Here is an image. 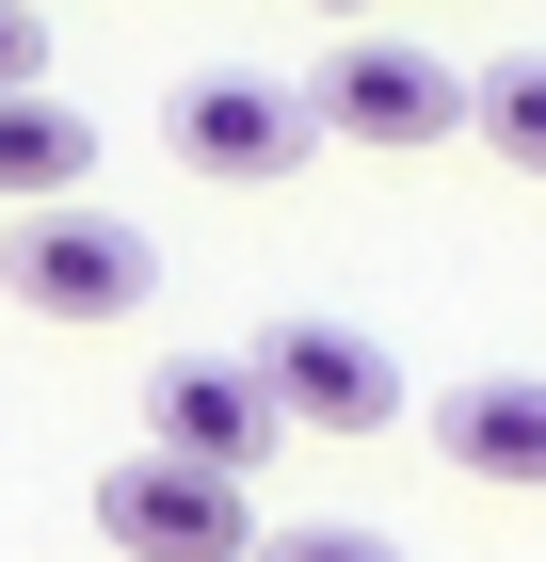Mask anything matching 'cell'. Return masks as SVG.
<instances>
[{
  "instance_id": "11",
  "label": "cell",
  "mask_w": 546,
  "mask_h": 562,
  "mask_svg": "<svg viewBox=\"0 0 546 562\" xmlns=\"http://www.w3.org/2000/svg\"><path fill=\"white\" fill-rule=\"evenodd\" d=\"M257 562H402V547H386V530H274Z\"/></svg>"
},
{
  "instance_id": "8",
  "label": "cell",
  "mask_w": 546,
  "mask_h": 562,
  "mask_svg": "<svg viewBox=\"0 0 546 562\" xmlns=\"http://www.w3.org/2000/svg\"><path fill=\"white\" fill-rule=\"evenodd\" d=\"M97 177V130L65 97H0V210H81Z\"/></svg>"
},
{
  "instance_id": "10",
  "label": "cell",
  "mask_w": 546,
  "mask_h": 562,
  "mask_svg": "<svg viewBox=\"0 0 546 562\" xmlns=\"http://www.w3.org/2000/svg\"><path fill=\"white\" fill-rule=\"evenodd\" d=\"M0 97H48V16L33 0H0Z\"/></svg>"
},
{
  "instance_id": "1",
  "label": "cell",
  "mask_w": 546,
  "mask_h": 562,
  "mask_svg": "<svg viewBox=\"0 0 546 562\" xmlns=\"http://www.w3.org/2000/svg\"><path fill=\"white\" fill-rule=\"evenodd\" d=\"M242 370L274 386L290 434H386V418H402V353H386L370 322H305V305H290V322H257Z\"/></svg>"
},
{
  "instance_id": "12",
  "label": "cell",
  "mask_w": 546,
  "mask_h": 562,
  "mask_svg": "<svg viewBox=\"0 0 546 562\" xmlns=\"http://www.w3.org/2000/svg\"><path fill=\"white\" fill-rule=\"evenodd\" d=\"M322 16H354V33H370V0H322Z\"/></svg>"
},
{
  "instance_id": "2",
  "label": "cell",
  "mask_w": 546,
  "mask_h": 562,
  "mask_svg": "<svg viewBox=\"0 0 546 562\" xmlns=\"http://www.w3.org/2000/svg\"><path fill=\"white\" fill-rule=\"evenodd\" d=\"M0 290L33 305V322H129V305L161 290V258H145V225H113V210H16Z\"/></svg>"
},
{
  "instance_id": "3",
  "label": "cell",
  "mask_w": 546,
  "mask_h": 562,
  "mask_svg": "<svg viewBox=\"0 0 546 562\" xmlns=\"http://www.w3.org/2000/svg\"><path fill=\"white\" fill-rule=\"evenodd\" d=\"M305 97H322V130H354V145H450L466 113H482V81H450L419 33H337Z\"/></svg>"
},
{
  "instance_id": "5",
  "label": "cell",
  "mask_w": 546,
  "mask_h": 562,
  "mask_svg": "<svg viewBox=\"0 0 546 562\" xmlns=\"http://www.w3.org/2000/svg\"><path fill=\"white\" fill-rule=\"evenodd\" d=\"M97 530H113L129 562H257L274 530L242 515V482L177 467V450H129V467H97Z\"/></svg>"
},
{
  "instance_id": "4",
  "label": "cell",
  "mask_w": 546,
  "mask_h": 562,
  "mask_svg": "<svg viewBox=\"0 0 546 562\" xmlns=\"http://www.w3.org/2000/svg\"><path fill=\"white\" fill-rule=\"evenodd\" d=\"M161 130L193 177H290L305 145H322V97L274 81V65H193V81L161 97Z\"/></svg>"
},
{
  "instance_id": "6",
  "label": "cell",
  "mask_w": 546,
  "mask_h": 562,
  "mask_svg": "<svg viewBox=\"0 0 546 562\" xmlns=\"http://www.w3.org/2000/svg\"><path fill=\"white\" fill-rule=\"evenodd\" d=\"M145 450H177V467H210V482H257L290 450V418H274V386H257L242 353H161L145 370Z\"/></svg>"
},
{
  "instance_id": "7",
  "label": "cell",
  "mask_w": 546,
  "mask_h": 562,
  "mask_svg": "<svg viewBox=\"0 0 546 562\" xmlns=\"http://www.w3.org/2000/svg\"><path fill=\"white\" fill-rule=\"evenodd\" d=\"M434 467L499 482V498H546V370H466V386H434Z\"/></svg>"
},
{
  "instance_id": "9",
  "label": "cell",
  "mask_w": 546,
  "mask_h": 562,
  "mask_svg": "<svg viewBox=\"0 0 546 562\" xmlns=\"http://www.w3.org/2000/svg\"><path fill=\"white\" fill-rule=\"evenodd\" d=\"M466 130L499 145L514 177H546V48H499V65H482V113H466Z\"/></svg>"
}]
</instances>
